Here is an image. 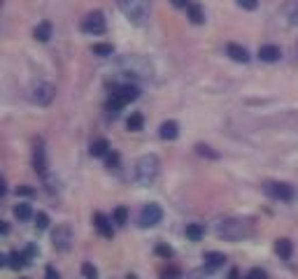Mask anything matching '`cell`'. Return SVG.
<instances>
[{
	"label": "cell",
	"mask_w": 298,
	"mask_h": 279,
	"mask_svg": "<svg viewBox=\"0 0 298 279\" xmlns=\"http://www.w3.org/2000/svg\"><path fill=\"white\" fill-rule=\"evenodd\" d=\"M263 191H266V196H270V198H275V200H282V203H289V200H293V188H291V184L268 182L266 186H263Z\"/></svg>",
	"instance_id": "8"
},
{
	"label": "cell",
	"mask_w": 298,
	"mask_h": 279,
	"mask_svg": "<svg viewBox=\"0 0 298 279\" xmlns=\"http://www.w3.org/2000/svg\"><path fill=\"white\" fill-rule=\"evenodd\" d=\"M72 228L70 223H58L54 228V233H51V242H54V249L56 251H68V249L72 247Z\"/></svg>",
	"instance_id": "5"
},
{
	"label": "cell",
	"mask_w": 298,
	"mask_h": 279,
	"mask_svg": "<svg viewBox=\"0 0 298 279\" xmlns=\"http://www.w3.org/2000/svg\"><path fill=\"white\" fill-rule=\"evenodd\" d=\"M275 254H277L282 261H289V259H291V254H293V244H291V240H287V238L277 240V242H275Z\"/></svg>",
	"instance_id": "18"
},
{
	"label": "cell",
	"mask_w": 298,
	"mask_h": 279,
	"mask_svg": "<svg viewBox=\"0 0 298 279\" xmlns=\"http://www.w3.org/2000/svg\"><path fill=\"white\" fill-rule=\"evenodd\" d=\"M16 193H19V196H33L35 191H33V188H28V186H19V188H16Z\"/></svg>",
	"instance_id": "37"
},
{
	"label": "cell",
	"mask_w": 298,
	"mask_h": 279,
	"mask_svg": "<svg viewBox=\"0 0 298 279\" xmlns=\"http://www.w3.org/2000/svg\"><path fill=\"white\" fill-rule=\"evenodd\" d=\"M282 19L289 26H298V0H289L287 5L282 7Z\"/></svg>",
	"instance_id": "16"
},
{
	"label": "cell",
	"mask_w": 298,
	"mask_h": 279,
	"mask_svg": "<svg viewBox=\"0 0 298 279\" xmlns=\"http://www.w3.org/2000/svg\"><path fill=\"white\" fill-rule=\"evenodd\" d=\"M28 263V259H26V254H19V251H14V254H10V265L14 270H21L24 265Z\"/></svg>",
	"instance_id": "25"
},
{
	"label": "cell",
	"mask_w": 298,
	"mask_h": 279,
	"mask_svg": "<svg viewBox=\"0 0 298 279\" xmlns=\"http://www.w3.org/2000/svg\"><path fill=\"white\" fill-rule=\"evenodd\" d=\"M137 96H140V89L133 87V84L119 87L114 93H112V98H110V102H107V107H110L112 112H119V110H124V107H126L128 102L135 100Z\"/></svg>",
	"instance_id": "4"
},
{
	"label": "cell",
	"mask_w": 298,
	"mask_h": 279,
	"mask_svg": "<svg viewBox=\"0 0 298 279\" xmlns=\"http://www.w3.org/2000/svg\"><path fill=\"white\" fill-rule=\"evenodd\" d=\"M14 217L19 219V221H28V219L33 217V209H31V205H26V203H19L14 207Z\"/></svg>",
	"instance_id": "24"
},
{
	"label": "cell",
	"mask_w": 298,
	"mask_h": 279,
	"mask_svg": "<svg viewBox=\"0 0 298 279\" xmlns=\"http://www.w3.org/2000/svg\"><path fill=\"white\" fill-rule=\"evenodd\" d=\"M122 68L133 77H149L152 75V66L147 61H142V58H137V56H126L122 61Z\"/></svg>",
	"instance_id": "7"
},
{
	"label": "cell",
	"mask_w": 298,
	"mask_h": 279,
	"mask_svg": "<svg viewBox=\"0 0 298 279\" xmlns=\"http://www.w3.org/2000/svg\"><path fill=\"white\" fill-rule=\"evenodd\" d=\"M226 54L237 63H247L249 61V51L245 49L243 45H235V42H228V45H226Z\"/></svg>",
	"instance_id": "14"
},
{
	"label": "cell",
	"mask_w": 298,
	"mask_h": 279,
	"mask_svg": "<svg viewBox=\"0 0 298 279\" xmlns=\"http://www.w3.org/2000/svg\"><path fill=\"white\" fill-rule=\"evenodd\" d=\"M105 28H107V21H105L103 12H91V14H86L84 21H82V31L89 33V35H103Z\"/></svg>",
	"instance_id": "6"
},
{
	"label": "cell",
	"mask_w": 298,
	"mask_h": 279,
	"mask_svg": "<svg viewBox=\"0 0 298 279\" xmlns=\"http://www.w3.org/2000/svg\"><path fill=\"white\" fill-rule=\"evenodd\" d=\"M158 167H161L158 156H154V154H145L142 158H137L135 170H133L135 182L140 184V186H149V184H154V179L158 177Z\"/></svg>",
	"instance_id": "3"
},
{
	"label": "cell",
	"mask_w": 298,
	"mask_h": 279,
	"mask_svg": "<svg viewBox=\"0 0 298 279\" xmlns=\"http://www.w3.org/2000/svg\"><path fill=\"white\" fill-rule=\"evenodd\" d=\"M105 158H107V167H116V165H119V154L110 152Z\"/></svg>",
	"instance_id": "35"
},
{
	"label": "cell",
	"mask_w": 298,
	"mask_h": 279,
	"mask_svg": "<svg viewBox=\"0 0 298 279\" xmlns=\"http://www.w3.org/2000/svg\"><path fill=\"white\" fill-rule=\"evenodd\" d=\"M259 58H261L263 63H277L280 58H282V51H280L277 45H263L261 49H259Z\"/></svg>",
	"instance_id": "12"
},
{
	"label": "cell",
	"mask_w": 298,
	"mask_h": 279,
	"mask_svg": "<svg viewBox=\"0 0 298 279\" xmlns=\"http://www.w3.org/2000/svg\"><path fill=\"white\" fill-rule=\"evenodd\" d=\"M228 279H240V270H237V268H233L231 272H228Z\"/></svg>",
	"instance_id": "39"
},
{
	"label": "cell",
	"mask_w": 298,
	"mask_h": 279,
	"mask_svg": "<svg viewBox=\"0 0 298 279\" xmlns=\"http://www.w3.org/2000/svg\"><path fill=\"white\" fill-rule=\"evenodd\" d=\"M93 54H96V56H112V54H114V47L103 45V42H101V45H93Z\"/></svg>",
	"instance_id": "26"
},
{
	"label": "cell",
	"mask_w": 298,
	"mask_h": 279,
	"mask_svg": "<svg viewBox=\"0 0 298 279\" xmlns=\"http://www.w3.org/2000/svg\"><path fill=\"white\" fill-rule=\"evenodd\" d=\"M126 279H137V277H135V274L131 272V274H126Z\"/></svg>",
	"instance_id": "43"
},
{
	"label": "cell",
	"mask_w": 298,
	"mask_h": 279,
	"mask_svg": "<svg viewBox=\"0 0 298 279\" xmlns=\"http://www.w3.org/2000/svg\"><path fill=\"white\" fill-rule=\"evenodd\" d=\"M93 221H96V228H98V233H101L103 238L110 240L112 235H114V228H112L110 219H107L103 212H96V214H93Z\"/></svg>",
	"instance_id": "13"
},
{
	"label": "cell",
	"mask_w": 298,
	"mask_h": 279,
	"mask_svg": "<svg viewBox=\"0 0 298 279\" xmlns=\"http://www.w3.org/2000/svg\"><path fill=\"white\" fill-rule=\"evenodd\" d=\"M33 167H35V173L45 177L47 175V152H45V144L42 140L35 142V152H33Z\"/></svg>",
	"instance_id": "11"
},
{
	"label": "cell",
	"mask_w": 298,
	"mask_h": 279,
	"mask_svg": "<svg viewBox=\"0 0 298 279\" xmlns=\"http://www.w3.org/2000/svg\"><path fill=\"white\" fill-rule=\"evenodd\" d=\"M49 37H51V24H49V21H42V24L35 28V40L47 42Z\"/></svg>",
	"instance_id": "23"
},
{
	"label": "cell",
	"mask_w": 298,
	"mask_h": 279,
	"mask_svg": "<svg viewBox=\"0 0 298 279\" xmlns=\"http://www.w3.org/2000/svg\"><path fill=\"white\" fill-rule=\"evenodd\" d=\"M5 191H7V186H5V179L0 177V196H5Z\"/></svg>",
	"instance_id": "40"
},
{
	"label": "cell",
	"mask_w": 298,
	"mask_h": 279,
	"mask_svg": "<svg viewBox=\"0 0 298 279\" xmlns=\"http://www.w3.org/2000/svg\"><path fill=\"white\" fill-rule=\"evenodd\" d=\"M187 12H189V19H191L193 24H203V21H205V12H203V7L198 5V3H191V5L187 7Z\"/></svg>",
	"instance_id": "21"
},
{
	"label": "cell",
	"mask_w": 298,
	"mask_h": 279,
	"mask_svg": "<svg viewBox=\"0 0 298 279\" xmlns=\"http://www.w3.org/2000/svg\"><path fill=\"white\" fill-rule=\"evenodd\" d=\"M116 5L124 12V16L135 26H145L152 14V0H116Z\"/></svg>",
	"instance_id": "2"
},
{
	"label": "cell",
	"mask_w": 298,
	"mask_h": 279,
	"mask_svg": "<svg viewBox=\"0 0 298 279\" xmlns=\"http://www.w3.org/2000/svg\"><path fill=\"white\" fill-rule=\"evenodd\" d=\"M172 5L175 7H189L191 3H189V0H172Z\"/></svg>",
	"instance_id": "38"
},
{
	"label": "cell",
	"mask_w": 298,
	"mask_h": 279,
	"mask_svg": "<svg viewBox=\"0 0 298 279\" xmlns=\"http://www.w3.org/2000/svg\"><path fill=\"white\" fill-rule=\"evenodd\" d=\"M56 96V89L51 87V84H37L35 89H33V100L37 102V105H49L51 100H54Z\"/></svg>",
	"instance_id": "10"
},
{
	"label": "cell",
	"mask_w": 298,
	"mask_h": 279,
	"mask_svg": "<svg viewBox=\"0 0 298 279\" xmlns=\"http://www.w3.org/2000/svg\"><path fill=\"white\" fill-rule=\"evenodd\" d=\"M214 230H217V235L222 240L240 242V240H247L254 233V226L249 221H245V219H222Z\"/></svg>",
	"instance_id": "1"
},
{
	"label": "cell",
	"mask_w": 298,
	"mask_h": 279,
	"mask_svg": "<svg viewBox=\"0 0 298 279\" xmlns=\"http://www.w3.org/2000/svg\"><path fill=\"white\" fill-rule=\"evenodd\" d=\"M5 265H7V256L0 254V268H5Z\"/></svg>",
	"instance_id": "42"
},
{
	"label": "cell",
	"mask_w": 298,
	"mask_h": 279,
	"mask_svg": "<svg viewBox=\"0 0 298 279\" xmlns=\"http://www.w3.org/2000/svg\"><path fill=\"white\" fill-rule=\"evenodd\" d=\"M235 3L243 7V10H247V12H252V10H256V7H259V0H235Z\"/></svg>",
	"instance_id": "31"
},
{
	"label": "cell",
	"mask_w": 298,
	"mask_h": 279,
	"mask_svg": "<svg viewBox=\"0 0 298 279\" xmlns=\"http://www.w3.org/2000/svg\"><path fill=\"white\" fill-rule=\"evenodd\" d=\"M128 221V209L126 207H116L114 209V223L116 226H124Z\"/></svg>",
	"instance_id": "27"
},
{
	"label": "cell",
	"mask_w": 298,
	"mask_h": 279,
	"mask_svg": "<svg viewBox=\"0 0 298 279\" xmlns=\"http://www.w3.org/2000/svg\"><path fill=\"white\" fill-rule=\"evenodd\" d=\"M110 154V142L107 140H96V142L91 144V156H96V158H103V156H107Z\"/></svg>",
	"instance_id": "20"
},
{
	"label": "cell",
	"mask_w": 298,
	"mask_h": 279,
	"mask_svg": "<svg viewBox=\"0 0 298 279\" xmlns=\"http://www.w3.org/2000/svg\"><path fill=\"white\" fill-rule=\"evenodd\" d=\"M247 279H268V272H266V270H261V268H254L252 272L247 274Z\"/></svg>",
	"instance_id": "34"
},
{
	"label": "cell",
	"mask_w": 298,
	"mask_h": 279,
	"mask_svg": "<svg viewBox=\"0 0 298 279\" xmlns=\"http://www.w3.org/2000/svg\"><path fill=\"white\" fill-rule=\"evenodd\" d=\"M7 230H10V228H7V223H5V221H0V233L5 235V233H7Z\"/></svg>",
	"instance_id": "41"
},
{
	"label": "cell",
	"mask_w": 298,
	"mask_h": 279,
	"mask_svg": "<svg viewBox=\"0 0 298 279\" xmlns=\"http://www.w3.org/2000/svg\"><path fill=\"white\" fill-rule=\"evenodd\" d=\"M126 126H128V131H133V133H137V131H142V126H145V117H142L140 112H133L131 117H128V121H126Z\"/></svg>",
	"instance_id": "22"
},
{
	"label": "cell",
	"mask_w": 298,
	"mask_h": 279,
	"mask_svg": "<svg viewBox=\"0 0 298 279\" xmlns=\"http://www.w3.org/2000/svg\"><path fill=\"white\" fill-rule=\"evenodd\" d=\"M196 152L201 154V156H207V158H217V152H212V149L207 147V144H198Z\"/></svg>",
	"instance_id": "32"
},
{
	"label": "cell",
	"mask_w": 298,
	"mask_h": 279,
	"mask_svg": "<svg viewBox=\"0 0 298 279\" xmlns=\"http://www.w3.org/2000/svg\"><path fill=\"white\" fill-rule=\"evenodd\" d=\"M45 279H61V274H58V272H56V270L49 265V268L45 270Z\"/></svg>",
	"instance_id": "36"
},
{
	"label": "cell",
	"mask_w": 298,
	"mask_h": 279,
	"mask_svg": "<svg viewBox=\"0 0 298 279\" xmlns=\"http://www.w3.org/2000/svg\"><path fill=\"white\" fill-rule=\"evenodd\" d=\"M203 235H205V226L203 223H189L187 226V238L191 242H201Z\"/></svg>",
	"instance_id": "19"
},
{
	"label": "cell",
	"mask_w": 298,
	"mask_h": 279,
	"mask_svg": "<svg viewBox=\"0 0 298 279\" xmlns=\"http://www.w3.org/2000/svg\"><path fill=\"white\" fill-rule=\"evenodd\" d=\"M180 277H182V272L177 268H166L161 272V279H180Z\"/></svg>",
	"instance_id": "30"
},
{
	"label": "cell",
	"mask_w": 298,
	"mask_h": 279,
	"mask_svg": "<svg viewBox=\"0 0 298 279\" xmlns=\"http://www.w3.org/2000/svg\"><path fill=\"white\" fill-rule=\"evenodd\" d=\"M177 135H180L177 121H163L161 128H158V137H161V140H175Z\"/></svg>",
	"instance_id": "17"
},
{
	"label": "cell",
	"mask_w": 298,
	"mask_h": 279,
	"mask_svg": "<svg viewBox=\"0 0 298 279\" xmlns=\"http://www.w3.org/2000/svg\"><path fill=\"white\" fill-rule=\"evenodd\" d=\"M156 254L163 256V259H170V256H172V249L168 247V244H156Z\"/></svg>",
	"instance_id": "33"
},
{
	"label": "cell",
	"mask_w": 298,
	"mask_h": 279,
	"mask_svg": "<svg viewBox=\"0 0 298 279\" xmlns=\"http://www.w3.org/2000/svg\"><path fill=\"white\" fill-rule=\"evenodd\" d=\"M224 263H226V256H224L222 251H207L205 254V268L210 270V272L224 268Z\"/></svg>",
	"instance_id": "15"
},
{
	"label": "cell",
	"mask_w": 298,
	"mask_h": 279,
	"mask_svg": "<svg viewBox=\"0 0 298 279\" xmlns=\"http://www.w3.org/2000/svg\"><path fill=\"white\" fill-rule=\"evenodd\" d=\"M161 219H163V209L158 207L156 203H149V205H145L140 212V226L142 228H152V226L161 223Z\"/></svg>",
	"instance_id": "9"
},
{
	"label": "cell",
	"mask_w": 298,
	"mask_h": 279,
	"mask_svg": "<svg viewBox=\"0 0 298 279\" xmlns=\"http://www.w3.org/2000/svg\"><path fill=\"white\" fill-rule=\"evenodd\" d=\"M35 226H37L40 230H45L47 226H49V217H47L45 212H37V214H35Z\"/></svg>",
	"instance_id": "29"
},
{
	"label": "cell",
	"mask_w": 298,
	"mask_h": 279,
	"mask_svg": "<svg viewBox=\"0 0 298 279\" xmlns=\"http://www.w3.org/2000/svg\"><path fill=\"white\" fill-rule=\"evenodd\" d=\"M82 274H84V279H98V270H96V265L84 263V265H82Z\"/></svg>",
	"instance_id": "28"
}]
</instances>
